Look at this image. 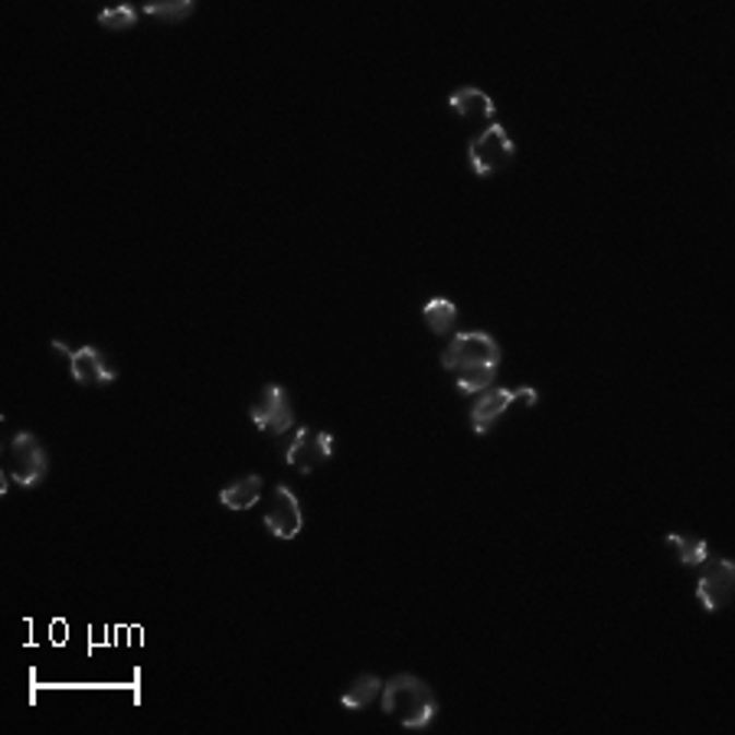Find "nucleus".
<instances>
[{
    "mask_svg": "<svg viewBox=\"0 0 735 735\" xmlns=\"http://www.w3.org/2000/svg\"><path fill=\"white\" fill-rule=\"evenodd\" d=\"M422 318H425V324H428L431 334L448 337L454 331V324H458V305H451L448 298H435V301H428L422 308Z\"/></svg>",
    "mask_w": 735,
    "mask_h": 735,
    "instance_id": "4468645a",
    "label": "nucleus"
},
{
    "mask_svg": "<svg viewBox=\"0 0 735 735\" xmlns=\"http://www.w3.org/2000/svg\"><path fill=\"white\" fill-rule=\"evenodd\" d=\"M448 108H454L461 118H481V121L494 118V111H497L494 98H490L487 92H481V88H471V85L451 92V95H448Z\"/></svg>",
    "mask_w": 735,
    "mask_h": 735,
    "instance_id": "9b49d317",
    "label": "nucleus"
},
{
    "mask_svg": "<svg viewBox=\"0 0 735 735\" xmlns=\"http://www.w3.org/2000/svg\"><path fill=\"white\" fill-rule=\"evenodd\" d=\"M49 471V458H46V448L43 441L33 435V431H20L10 448H7V474L16 487H36L43 484Z\"/></svg>",
    "mask_w": 735,
    "mask_h": 735,
    "instance_id": "f03ea898",
    "label": "nucleus"
},
{
    "mask_svg": "<svg viewBox=\"0 0 735 735\" xmlns=\"http://www.w3.org/2000/svg\"><path fill=\"white\" fill-rule=\"evenodd\" d=\"M262 523H265V530H269L272 536H278V540H295V536L301 533V526H305L298 497H295L288 487L278 484V487L272 490V503H269Z\"/></svg>",
    "mask_w": 735,
    "mask_h": 735,
    "instance_id": "6e6552de",
    "label": "nucleus"
},
{
    "mask_svg": "<svg viewBox=\"0 0 735 735\" xmlns=\"http://www.w3.org/2000/svg\"><path fill=\"white\" fill-rule=\"evenodd\" d=\"M441 367L448 372H458L464 367H500V344L484 331L454 334L441 354Z\"/></svg>",
    "mask_w": 735,
    "mask_h": 735,
    "instance_id": "7ed1b4c3",
    "label": "nucleus"
},
{
    "mask_svg": "<svg viewBox=\"0 0 735 735\" xmlns=\"http://www.w3.org/2000/svg\"><path fill=\"white\" fill-rule=\"evenodd\" d=\"M249 415H252V425L265 435H285L295 425V408L282 386H265Z\"/></svg>",
    "mask_w": 735,
    "mask_h": 735,
    "instance_id": "39448f33",
    "label": "nucleus"
},
{
    "mask_svg": "<svg viewBox=\"0 0 735 735\" xmlns=\"http://www.w3.org/2000/svg\"><path fill=\"white\" fill-rule=\"evenodd\" d=\"M197 10L193 0H147L144 3V13L147 16H157V20H187L190 13Z\"/></svg>",
    "mask_w": 735,
    "mask_h": 735,
    "instance_id": "f3484780",
    "label": "nucleus"
},
{
    "mask_svg": "<svg viewBox=\"0 0 735 735\" xmlns=\"http://www.w3.org/2000/svg\"><path fill=\"white\" fill-rule=\"evenodd\" d=\"M52 351L56 354H66L69 357V369H72V379L82 382V386H108L118 379V372L102 360V354L95 347H82V351H69L66 344L52 341Z\"/></svg>",
    "mask_w": 735,
    "mask_h": 735,
    "instance_id": "1a4fd4ad",
    "label": "nucleus"
},
{
    "mask_svg": "<svg viewBox=\"0 0 735 735\" xmlns=\"http://www.w3.org/2000/svg\"><path fill=\"white\" fill-rule=\"evenodd\" d=\"M513 154H517V147L500 125H490L467 144V164L477 177H490V174L503 170L513 161Z\"/></svg>",
    "mask_w": 735,
    "mask_h": 735,
    "instance_id": "20e7f679",
    "label": "nucleus"
},
{
    "mask_svg": "<svg viewBox=\"0 0 735 735\" xmlns=\"http://www.w3.org/2000/svg\"><path fill=\"white\" fill-rule=\"evenodd\" d=\"M735 592V566L730 559H707L703 576L697 582V598L707 612H720L730 605Z\"/></svg>",
    "mask_w": 735,
    "mask_h": 735,
    "instance_id": "0eeeda50",
    "label": "nucleus"
},
{
    "mask_svg": "<svg viewBox=\"0 0 735 735\" xmlns=\"http://www.w3.org/2000/svg\"><path fill=\"white\" fill-rule=\"evenodd\" d=\"M667 543L677 549V559H680L684 566H703V562L710 559V546H707V540H700V536L671 533Z\"/></svg>",
    "mask_w": 735,
    "mask_h": 735,
    "instance_id": "2eb2a0df",
    "label": "nucleus"
},
{
    "mask_svg": "<svg viewBox=\"0 0 735 735\" xmlns=\"http://www.w3.org/2000/svg\"><path fill=\"white\" fill-rule=\"evenodd\" d=\"M334 454V438L331 431H315V428H298V435L292 438L285 461L301 471V474H315L328 458Z\"/></svg>",
    "mask_w": 735,
    "mask_h": 735,
    "instance_id": "423d86ee",
    "label": "nucleus"
},
{
    "mask_svg": "<svg viewBox=\"0 0 735 735\" xmlns=\"http://www.w3.org/2000/svg\"><path fill=\"white\" fill-rule=\"evenodd\" d=\"M379 693H382V680H379L376 674H360V677H357V680L344 690L341 707H344V710H351V713H357V710L369 707Z\"/></svg>",
    "mask_w": 735,
    "mask_h": 735,
    "instance_id": "ddd939ff",
    "label": "nucleus"
},
{
    "mask_svg": "<svg viewBox=\"0 0 735 735\" xmlns=\"http://www.w3.org/2000/svg\"><path fill=\"white\" fill-rule=\"evenodd\" d=\"M379 700H382V713L399 720L405 730H425L438 713V700L431 687L415 674H395L392 680H386Z\"/></svg>",
    "mask_w": 735,
    "mask_h": 735,
    "instance_id": "f257e3e1",
    "label": "nucleus"
},
{
    "mask_svg": "<svg viewBox=\"0 0 735 735\" xmlns=\"http://www.w3.org/2000/svg\"><path fill=\"white\" fill-rule=\"evenodd\" d=\"M134 23H138V13H134V7H128V3H118V7H108V10L98 13V26H105V29H111V33H118V29H131Z\"/></svg>",
    "mask_w": 735,
    "mask_h": 735,
    "instance_id": "a211bd4d",
    "label": "nucleus"
},
{
    "mask_svg": "<svg viewBox=\"0 0 735 735\" xmlns=\"http://www.w3.org/2000/svg\"><path fill=\"white\" fill-rule=\"evenodd\" d=\"M494 376H497V367H464L454 372L458 389H461L464 395H477V392L490 389V386H494Z\"/></svg>",
    "mask_w": 735,
    "mask_h": 735,
    "instance_id": "dca6fc26",
    "label": "nucleus"
},
{
    "mask_svg": "<svg viewBox=\"0 0 735 735\" xmlns=\"http://www.w3.org/2000/svg\"><path fill=\"white\" fill-rule=\"evenodd\" d=\"M262 500V477L259 474H246L236 484L220 490V503L229 510H252Z\"/></svg>",
    "mask_w": 735,
    "mask_h": 735,
    "instance_id": "f8f14e48",
    "label": "nucleus"
},
{
    "mask_svg": "<svg viewBox=\"0 0 735 735\" xmlns=\"http://www.w3.org/2000/svg\"><path fill=\"white\" fill-rule=\"evenodd\" d=\"M513 402H517V389H503V386L494 389L490 386V389L477 392V402L471 408V431L474 435H487Z\"/></svg>",
    "mask_w": 735,
    "mask_h": 735,
    "instance_id": "9d476101",
    "label": "nucleus"
}]
</instances>
